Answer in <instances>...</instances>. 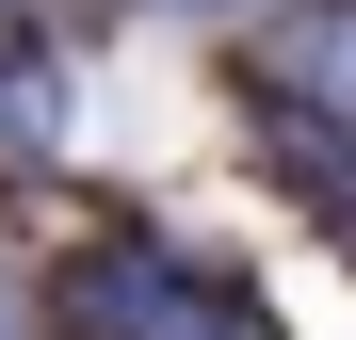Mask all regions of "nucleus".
I'll return each mask as SVG.
<instances>
[{
  "instance_id": "1",
  "label": "nucleus",
  "mask_w": 356,
  "mask_h": 340,
  "mask_svg": "<svg viewBox=\"0 0 356 340\" xmlns=\"http://www.w3.org/2000/svg\"><path fill=\"white\" fill-rule=\"evenodd\" d=\"M65 340H259V308L227 275H195L178 243H97L65 275Z\"/></svg>"
},
{
  "instance_id": "2",
  "label": "nucleus",
  "mask_w": 356,
  "mask_h": 340,
  "mask_svg": "<svg viewBox=\"0 0 356 340\" xmlns=\"http://www.w3.org/2000/svg\"><path fill=\"white\" fill-rule=\"evenodd\" d=\"M308 81H340V97H356V0L324 17V49H308Z\"/></svg>"
},
{
  "instance_id": "3",
  "label": "nucleus",
  "mask_w": 356,
  "mask_h": 340,
  "mask_svg": "<svg viewBox=\"0 0 356 340\" xmlns=\"http://www.w3.org/2000/svg\"><path fill=\"white\" fill-rule=\"evenodd\" d=\"M178 17H227V0H178Z\"/></svg>"
}]
</instances>
